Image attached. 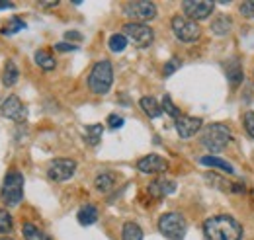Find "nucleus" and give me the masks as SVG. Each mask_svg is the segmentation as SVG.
I'll use <instances>...</instances> for the list:
<instances>
[{
  "label": "nucleus",
  "mask_w": 254,
  "mask_h": 240,
  "mask_svg": "<svg viewBox=\"0 0 254 240\" xmlns=\"http://www.w3.org/2000/svg\"><path fill=\"white\" fill-rule=\"evenodd\" d=\"M78 47L72 45V43H66V41H61V43H55V51L59 53H68V51H76Z\"/></svg>",
  "instance_id": "34"
},
{
  "label": "nucleus",
  "mask_w": 254,
  "mask_h": 240,
  "mask_svg": "<svg viewBox=\"0 0 254 240\" xmlns=\"http://www.w3.org/2000/svg\"><path fill=\"white\" fill-rule=\"evenodd\" d=\"M108 127H110V129H120V127H124V118H122V116H116V114L108 116Z\"/></svg>",
  "instance_id": "33"
},
{
  "label": "nucleus",
  "mask_w": 254,
  "mask_h": 240,
  "mask_svg": "<svg viewBox=\"0 0 254 240\" xmlns=\"http://www.w3.org/2000/svg\"><path fill=\"white\" fill-rule=\"evenodd\" d=\"M24 199V176L18 170H10L0 187V201L6 207H16Z\"/></svg>",
  "instance_id": "2"
},
{
  "label": "nucleus",
  "mask_w": 254,
  "mask_h": 240,
  "mask_svg": "<svg viewBox=\"0 0 254 240\" xmlns=\"http://www.w3.org/2000/svg\"><path fill=\"white\" fill-rule=\"evenodd\" d=\"M139 106H141V110H143L149 118H153V120L160 118V114H162V106L157 102V98H153V96L141 98V100H139Z\"/></svg>",
  "instance_id": "16"
},
{
  "label": "nucleus",
  "mask_w": 254,
  "mask_h": 240,
  "mask_svg": "<svg viewBox=\"0 0 254 240\" xmlns=\"http://www.w3.org/2000/svg\"><path fill=\"white\" fill-rule=\"evenodd\" d=\"M102 133H104V127H102L100 123L88 125V127L84 129V141H86L90 147H96V145L100 143V139H102Z\"/></svg>",
  "instance_id": "24"
},
{
  "label": "nucleus",
  "mask_w": 254,
  "mask_h": 240,
  "mask_svg": "<svg viewBox=\"0 0 254 240\" xmlns=\"http://www.w3.org/2000/svg\"><path fill=\"white\" fill-rule=\"evenodd\" d=\"M231 129L223 123H211L201 133V145L209 152H221L231 143Z\"/></svg>",
  "instance_id": "4"
},
{
  "label": "nucleus",
  "mask_w": 254,
  "mask_h": 240,
  "mask_svg": "<svg viewBox=\"0 0 254 240\" xmlns=\"http://www.w3.org/2000/svg\"><path fill=\"white\" fill-rule=\"evenodd\" d=\"M124 35L127 41H131L135 47L145 49L155 41V31L151 30L147 24H139V22H129L124 26Z\"/></svg>",
  "instance_id": "7"
},
{
  "label": "nucleus",
  "mask_w": 254,
  "mask_h": 240,
  "mask_svg": "<svg viewBox=\"0 0 254 240\" xmlns=\"http://www.w3.org/2000/svg\"><path fill=\"white\" fill-rule=\"evenodd\" d=\"M203 239L205 240H241L243 227L231 215H215L203 223Z\"/></svg>",
  "instance_id": "1"
},
{
  "label": "nucleus",
  "mask_w": 254,
  "mask_h": 240,
  "mask_svg": "<svg viewBox=\"0 0 254 240\" xmlns=\"http://www.w3.org/2000/svg\"><path fill=\"white\" fill-rule=\"evenodd\" d=\"M239 10H241V14H243L245 18H254V0H249V2H243Z\"/></svg>",
  "instance_id": "32"
},
{
  "label": "nucleus",
  "mask_w": 254,
  "mask_h": 240,
  "mask_svg": "<svg viewBox=\"0 0 254 240\" xmlns=\"http://www.w3.org/2000/svg\"><path fill=\"white\" fill-rule=\"evenodd\" d=\"M122 240H143V231L137 223L133 221H127L124 225V231H122Z\"/></svg>",
  "instance_id": "25"
},
{
  "label": "nucleus",
  "mask_w": 254,
  "mask_h": 240,
  "mask_svg": "<svg viewBox=\"0 0 254 240\" xmlns=\"http://www.w3.org/2000/svg\"><path fill=\"white\" fill-rule=\"evenodd\" d=\"M6 8H14L12 2H0V10H6Z\"/></svg>",
  "instance_id": "37"
},
{
  "label": "nucleus",
  "mask_w": 254,
  "mask_h": 240,
  "mask_svg": "<svg viewBox=\"0 0 254 240\" xmlns=\"http://www.w3.org/2000/svg\"><path fill=\"white\" fill-rule=\"evenodd\" d=\"M0 240H12V239H10V237H2Z\"/></svg>",
  "instance_id": "38"
},
{
  "label": "nucleus",
  "mask_w": 254,
  "mask_h": 240,
  "mask_svg": "<svg viewBox=\"0 0 254 240\" xmlns=\"http://www.w3.org/2000/svg\"><path fill=\"white\" fill-rule=\"evenodd\" d=\"M243 121H245V129H247V133L254 139V112H247L245 118H243Z\"/></svg>",
  "instance_id": "31"
},
{
  "label": "nucleus",
  "mask_w": 254,
  "mask_h": 240,
  "mask_svg": "<svg viewBox=\"0 0 254 240\" xmlns=\"http://www.w3.org/2000/svg\"><path fill=\"white\" fill-rule=\"evenodd\" d=\"M159 231L168 240H182L186 235V219L178 213H164L159 219Z\"/></svg>",
  "instance_id": "5"
},
{
  "label": "nucleus",
  "mask_w": 254,
  "mask_h": 240,
  "mask_svg": "<svg viewBox=\"0 0 254 240\" xmlns=\"http://www.w3.org/2000/svg\"><path fill=\"white\" fill-rule=\"evenodd\" d=\"M124 14L129 16L131 20L145 24L149 20H153L157 16V4L149 2V0H135V2H127L124 6Z\"/></svg>",
  "instance_id": "8"
},
{
  "label": "nucleus",
  "mask_w": 254,
  "mask_h": 240,
  "mask_svg": "<svg viewBox=\"0 0 254 240\" xmlns=\"http://www.w3.org/2000/svg\"><path fill=\"white\" fill-rule=\"evenodd\" d=\"M227 80L231 86H239L243 82V68L239 59H231L227 64Z\"/></svg>",
  "instance_id": "19"
},
{
  "label": "nucleus",
  "mask_w": 254,
  "mask_h": 240,
  "mask_svg": "<svg viewBox=\"0 0 254 240\" xmlns=\"http://www.w3.org/2000/svg\"><path fill=\"white\" fill-rule=\"evenodd\" d=\"M0 114L4 116V118H8V120L16 121V123H24L26 118H28V110H26V106L22 104V100L18 98V96H8L4 102H2V106H0Z\"/></svg>",
  "instance_id": "11"
},
{
  "label": "nucleus",
  "mask_w": 254,
  "mask_h": 240,
  "mask_svg": "<svg viewBox=\"0 0 254 240\" xmlns=\"http://www.w3.org/2000/svg\"><path fill=\"white\" fill-rule=\"evenodd\" d=\"M18 78H20V70H18L16 62L8 60L6 66H4V72H2V84L4 86H14L18 82Z\"/></svg>",
  "instance_id": "20"
},
{
  "label": "nucleus",
  "mask_w": 254,
  "mask_h": 240,
  "mask_svg": "<svg viewBox=\"0 0 254 240\" xmlns=\"http://www.w3.org/2000/svg\"><path fill=\"white\" fill-rule=\"evenodd\" d=\"M33 59L35 62L43 68V70H53L55 68V59H53V55L49 53V51H45V49H39V51H35V55H33Z\"/></svg>",
  "instance_id": "23"
},
{
  "label": "nucleus",
  "mask_w": 254,
  "mask_h": 240,
  "mask_svg": "<svg viewBox=\"0 0 254 240\" xmlns=\"http://www.w3.org/2000/svg\"><path fill=\"white\" fill-rule=\"evenodd\" d=\"M64 37L66 39H72V41H80L82 39V33H78V31H66Z\"/></svg>",
  "instance_id": "35"
},
{
  "label": "nucleus",
  "mask_w": 254,
  "mask_h": 240,
  "mask_svg": "<svg viewBox=\"0 0 254 240\" xmlns=\"http://www.w3.org/2000/svg\"><path fill=\"white\" fill-rule=\"evenodd\" d=\"M199 162L203 164V166H209V168H217V170H221L225 174H235V168H233V164L231 162H227V160H223L219 156H201L199 158Z\"/></svg>",
  "instance_id": "15"
},
{
  "label": "nucleus",
  "mask_w": 254,
  "mask_h": 240,
  "mask_svg": "<svg viewBox=\"0 0 254 240\" xmlns=\"http://www.w3.org/2000/svg\"><path fill=\"white\" fill-rule=\"evenodd\" d=\"M174 191H176V181L172 180H155L151 181V185H149V193L153 197H159V199L174 193Z\"/></svg>",
  "instance_id": "14"
},
{
  "label": "nucleus",
  "mask_w": 254,
  "mask_h": 240,
  "mask_svg": "<svg viewBox=\"0 0 254 240\" xmlns=\"http://www.w3.org/2000/svg\"><path fill=\"white\" fill-rule=\"evenodd\" d=\"M215 4L213 2H207V0H186L182 2V10H184V16L190 18L193 22H199V20H205L211 16Z\"/></svg>",
  "instance_id": "10"
},
{
  "label": "nucleus",
  "mask_w": 254,
  "mask_h": 240,
  "mask_svg": "<svg viewBox=\"0 0 254 240\" xmlns=\"http://www.w3.org/2000/svg\"><path fill=\"white\" fill-rule=\"evenodd\" d=\"M22 235L26 240H53L49 235H45L39 227H35L33 223H24L22 225Z\"/></svg>",
  "instance_id": "21"
},
{
  "label": "nucleus",
  "mask_w": 254,
  "mask_h": 240,
  "mask_svg": "<svg viewBox=\"0 0 254 240\" xmlns=\"http://www.w3.org/2000/svg\"><path fill=\"white\" fill-rule=\"evenodd\" d=\"M26 30V22L22 20V18H18V16H14L2 30H0V33L2 35H14V33H18V31Z\"/></svg>",
  "instance_id": "27"
},
{
  "label": "nucleus",
  "mask_w": 254,
  "mask_h": 240,
  "mask_svg": "<svg viewBox=\"0 0 254 240\" xmlns=\"http://www.w3.org/2000/svg\"><path fill=\"white\" fill-rule=\"evenodd\" d=\"M116 180H118V178H116L114 172H102V174L96 176L94 185L100 193H108V191H112V189L116 187Z\"/></svg>",
  "instance_id": "17"
},
{
  "label": "nucleus",
  "mask_w": 254,
  "mask_h": 240,
  "mask_svg": "<svg viewBox=\"0 0 254 240\" xmlns=\"http://www.w3.org/2000/svg\"><path fill=\"white\" fill-rule=\"evenodd\" d=\"M182 66V60L178 59V57H172V59L168 60L166 64H164V76H170V74H174L178 68Z\"/></svg>",
  "instance_id": "30"
},
{
  "label": "nucleus",
  "mask_w": 254,
  "mask_h": 240,
  "mask_svg": "<svg viewBox=\"0 0 254 240\" xmlns=\"http://www.w3.org/2000/svg\"><path fill=\"white\" fill-rule=\"evenodd\" d=\"M74 172H76V162L72 158H55L47 168V176L53 181L68 180L72 178Z\"/></svg>",
  "instance_id": "9"
},
{
  "label": "nucleus",
  "mask_w": 254,
  "mask_h": 240,
  "mask_svg": "<svg viewBox=\"0 0 254 240\" xmlns=\"http://www.w3.org/2000/svg\"><path fill=\"white\" fill-rule=\"evenodd\" d=\"M127 37L124 33H114L110 39H108V47H110V51L112 53H122L124 49L127 47Z\"/></svg>",
  "instance_id": "26"
},
{
  "label": "nucleus",
  "mask_w": 254,
  "mask_h": 240,
  "mask_svg": "<svg viewBox=\"0 0 254 240\" xmlns=\"http://www.w3.org/2000/svg\"><path fill=\"white\" fill-rule=\"evenodd\" d=\"M137 170L141 174H160L168 170V160L159 154H147L137 160Z\"/></svg>",
  "instance_id": "12"
},
{
  "label": "nucleus",
  "mask_w": 254,
  "mask_h": 240,
  "mask_svg": "<svg viewBox=\"0 0 254 240\" xmlns=\"http://www.w3.org/2000/svg\"><path fill=\"white\" fill-rule=\"evenodd\" d=\"M162 112H166V114H168L170 118H174V120H178V118H180V110L172 104V98H170L168 94L162 98Z\"/></svg>",
  "instance_id": "29"
},
{
  "label": "nucleus",
  "mask_w": 254,
  "mask_h": 240,
  "mask_svg": "<svg viewBox=\"0 0 254 240\" xmlns=\"http://www.w3.org/2000/svg\"><path fill=\"white\" fill-rule=\"evenodd\" d=\"M39 4H41L43 8H53V6H57L59 2H39Z\"/></svg>",
  "instance_id": "36"
},
{
  "label": "nucleus",
  "mask_w": 254,
  "mask_h": 240,
  "mask_svg": "<svg viewBox=\"0 0 254 240\" xmlns=\"http://www.w3.org/2000/svg\"><path fill=\"white\" fill-rule=\"evenodd\" d=\"M76 219H78V223H80L82 227H90V225H94L96 221H98V209H96V205L88 203V205L80 207L78 213H76Z\"/></svg>",
  "instance_id": "18"
},
{
  "label": "nucleus",
  "mask_w": 254,
  "mask_h": 240,
  "mask_svg": "<svg viewBox=\"0 0 254 240\" xmlns=\"http://www.w3.org/2000/svg\"><path fill=\"white\" fill-rule=\"evenodd\" d=\"M114 84V68H112V62L110 60H98L90 74H88V88L98 94V96H104L108 94L110 88Z\"/></svg>",
  "instance_id": "3"
},
{
  "label": "nucleus",
  "mask_w": 254,
  "mask_h": 240,
  "mask_svg": "<svg viewBox=\"0 0 254 240\" xmlns=\"http://www.w3.org/2000/svg\"><path fill=\"white\" fill-rule=\"evenodd\" d=\"M170 28L174 31V35H176L180 41H184V43H193V41H197L199 35H201L199 24L190 20V18H186V16H174L172 22H170Z\"/></svg>",
  "instance_id": "6"
},
{
  "label": "nucleus",
  "mask_w": 254,
  "mask_h": 240,
  "mask_svg": "<svg viewBox=\"0 0 254 240\" xmlns=\"http://www.w3.org/2000/svg\"><path fill=\"white\" fill-rule=\"evenodd\" d=\"M201 125H203V121L199 118H190V116H180L178 120L174 121V127H176V131H178V135L182 139L193 137L201 129Z\"/></svg>",
  "instance_id": "13"
},
{
  "label": "nucleus",
  "mask_w": 254,
  "mask_h": 240,
  "mask_svg": "<svg viewBox=\"0 0 254 240\" xmlns=\"http://www.w3.org/2000/svg\"><path fill=\"white\" fill-rule=\"evenodd\" d=\"M231 26H233V20L229 18V16H217L213 22H211V31L215 33V35H227L229 31H231Z\"/></svg>",
  "instance_id": "22"
},
{
  "label": "nucleus",
  "mask_w": 254,
  "mask_h": 240,
  "mask_svg": "<svg viewBox=\"0 0 254 240\" xmlns=\"http://www.w3.org/2000/svg\"><path fill=\"white\" fill-rule=\"evenodd\" d=\"M14 229V221H12V215L6 209H0V235H10Z\"/></svg>",
  "instance_id": "28"
}]
</instances>
